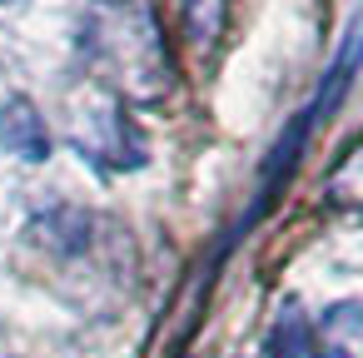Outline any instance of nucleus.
<instances>
[{
  "mask_svg": "<svg viewBox=\"0 0 363 358\" xmlns=\"http://www.w3.org/2000/svg\"><path fill=\"white\" fill-rule=\"evenodd\" d=\"M90 45L140 95H155L169 80L164 35H160L155 11L145 6V0H95V11H90Z\"/></svg>",
  "mask_w": 363,
  "mask_h": 358,
  "instance_id": "nucleus-1",
  "label": "nucleus"
},
{
  "mask_svg": "<svg viewBox=\"0 0 363 358\" xmlns=\"http://www.w3.org/2000/svg\"><path fill=\"white\" fill-rule=\"evenodd\" d=\"M0 145L6 155L26 160V164H45L50 160V130H45V115L26 100V95H11L0 105Z\"/></svg>",
  "mask_w": 363,
  "mask_h": 358,
  "instance_id": "nucleus-2",
  "label": "nucleus"
},
{
  "mask_svg": "<svg viewBox=\"0 0 363 358\" xmlns=\"http://www.w3.org/2000/svg\"><path fill=\"white\" fill-rule=\"evenodd\" d=\"M308 130H313V110H298L294 120H289V130L274 140V150H269V160H264V184H259V209L274 199V189H279V179H289L294 174V164H298V155H303V145H308Z\"/></svg>",
  "mask_w": 363,
  "mask_h": 358,
  "instance_id": "nucleus-3",
  "label": "nucleus"
},
{
  "mask_svg": "<svg viewBox=\"0 0 363 358\" xmlns=\"http://www.w3.org/2000/svg\"><path fill=\"white\" fill-rule=\"evenodd\" d=\"M274 358H303L308 353V323L298 318V308H284V318L274 323Z\"/></svg>",
  "mask_w": 363,
  "mask_h": 358,
  "instance_id": "nucleus-4",
  "label": "nucleus"
}]
</instances>
